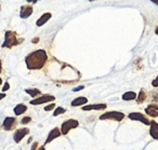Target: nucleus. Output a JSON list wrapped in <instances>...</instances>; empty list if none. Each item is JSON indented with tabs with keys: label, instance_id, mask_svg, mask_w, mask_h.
I'll list each match as a JSON object with an SVG mask.
<instances>
[{
	"label": "nucleus",
	"instance_id": "28",
	"mask_svg": "<svg viewBox=\"0 0 158 150\" xmlns=\"http://www.w3.org/2000/svg\"><path fill=\"white\" fill-rule=\"evenodd\" d=\"M27 2H31V3H36L38 1V0H26Z\"/></svg>",
	"mask_w": 158,
	"mask_h": 150
},
{
	"label": "nucleus",
	"instance_id": "30",
	"mask_svg": "<svg viewBox=\"0 0 158 150\" xmlns=\"http://www.w3.org/2000/svg\"><path fill=\"white\" fill-rule=\"evenodd\" d=\"M6 97V94L5 93H1L0 94V99H2V98H5Z\"/></svg>",
	"mask_w": 158,
	"mask_h": 150
},
{
	"label": "nucleus",
	"instance_id": "13",
	"mask_svg": "<svg viewBox=\"0 0 158 150\" xmlns=\"http://www.w3.org/2000/svg\"><path fill=\"white\" fill-rule=\"evenodd\" d=\"M52 18V14L50 13V12H47V13L42 14L41 16H40V18H38L37 22H36V25H37V27H41L44 26V24H46L47 22H48L50 18Z\"/></svg>",
	"mask_w": 158,
	"mask_h": 150
},
{
	"label": "nucleus",
	"instance_id": "31",
	"mask_svg": "<svg viewBox=\"0 0 158 150\" xmlns=\"http://www.w3.org/2000/svg\"><path fill=\"white\" fill-rule=\"evenodd\" d=\"M38 150H46V148H44V146H41V147H39V148H38Z\"/></svg>",
	"mask_w": 158,
	"mask_h": 150
},
{
	"label": "nucleus",
	"instance_id": "22",
	"mask_svg": "<svg viewBox=\"0 0 158 150\" xmlns=\"http://www.w3.org/2000/svg\"><path fill=\"white\" fill-rule=\"evenodd\" d=\"M54 108H55V104H50V105H48V106L44 107V111H50Z\"/></svg>",
	"mask_w": 158,
	"mask_h": 150
},
{
	"label": "nucleus",
	"instance_id": "1",
	"mask_svg": "<svg viewBox=\"0 0 158 150\" xmlns=\"http://www.w3.org/2000/svg\"><path fill=\"white\" fill-rule=\"evenodd\" d=\"M48 62V54L44 50H36L29 53L25 59V63L29 70H39L44 67Z\"/></svg>",
	"mask_w": 158,
	"mask_h": 150
},
{
	"label": "nucleus",
	"instance_id": "15",
	"mask_svg": "<svg viewBox=\"0 0 158 150\" xmlns=\"http://www.w3.org/2000/svg\"><path fill=\"white\" fill-rule=\"evenodd\" d=\"M87 103H88V98L84 97V96H80V97H77L73 100L72 106L73 107H78V106H80V105H86Z\"/></svg>",
	"mask_w": 158,
	"mask_h": 150
},
{
	"label": "nucleus",
	"instance_id": "21",
	"mask_svg": "<svg viewBox=\"0 0 158 150\" xmlns=\"http://www.w3.org/2000/svg\"><path fill=\"white\" fill-rule=\"evenodd\" d=\"M31 121V118L28 117V116H26V117H24L22 120H21V123L24 124V125H25V124H28Z\"/></svg>",
	"mask_w": 158,
	"mask_h": 150
},
{
	"label": "nucleus",
	"instance_id": "34",
	"mask_svg": "<svg viewBox=\"0 0 158 150\" xmlns=\"http://www.w3.org/2000/svg\"><path fill=\"white\" fill-rule=\"evenodd\" d=\"M88 1H95V0H88Z\"/></svg>",
	"mask_w": 158,
	"mask_h": 150
},
{
	"label": "nucleus",
	"instance_id": "2",
	"mask_svg": "<svg viewBox=\"0 0 158 150\" xmlns=\"http://www.w3.org/2000/svg\"><path fill=\"white\" fill-rule=\"evenodd\" d=\"M20 44V41L18 40V35L16 33L12 30H8L6 31L5 34V41L2 43V48H8L11 49L15 46H19Z\"/></svg>",
	"mask_w": 158,
	"mask_h": 150
},
{
	"label": "nucleus",
	"instance_id": "25",
	"mask_svg": "<svg viewBox=\"0 0 158 150\" xmlns=\"http://www.w3.org/2000/svg\"><path fill=\"white\" fill-rule=\"evenodd\" d=\"M84 89H85L84 85H80V87H76V89H73V91H74V92H77V91H79V90H84Z\"/></svg>",
	"mask_w": 158,
	"mask_h": 150
},
{
	"label": "nucleus",
	"instance_id": "7",
	"mask_svg": "<svg viewBox=\"0 0 158 150\" xmlns=\"http://www.w3.org/2000/svg\"><path fill=\"white\" fill-rule=\"evenodd\" d=\"M129 119L134 120V121H141L145 125H149V122H151L146 116H144L141 112H131L129 115Z\"/></svg>",
	"mask_w": 158,
	"mask_h": 150
},
{
	"label": "nucleus",
	"instance_id": "10",
	"mask_svg": "<svg viewBox=\"0 0 158 150\" xmlns=\"http://www.w3.org/2000/svg\"><path fill=\"white\" fill-rule=\"evenodd\" d=\"M107 105L106 104H92V105H85L82 106V110L88 111V110H104L106 109Z\"/></svg>",
	"mask_w": 158,
	"mask_h": 150
},
{
	"label": "nucleus",
	"instance_id": "26",
	"mask_svg": "<svg viewBox=\"0 0 158 150\" xmlns=\"http://www.w3.org/2000/svg\"><path fill=\"white\" fill-rule=\"evenodd\" d=\"M152 84H153V87H157V79H155V80L153 81V83H152Z\"/></svg>",
	"mask_w": 158,
	"mask_h": 150
},
{
	"label": "nucleus",
	"instance_id": "14",
	"mask_svg": "<svg viewBox=\"0 0 158 150\" xmlns=\"http://www.w3.org/2000/svg\"><path fill=\"white\" fill-rule=\"evenodd\" d=\"M149 125H151L149 134H151V136L153 137L155 140H157L158 139V124H157V122H156L155 120H153V121L149 122Z\"/></svg>",
	"mask_w": 158,
	"mask_h": 150
},
{
	"label": "nucleus",
	"instance_id": "4",
	"mask_svg": "<svg viewBox=\"0 0 158 150\" xmlns=\"http://www.w3.org/2000/svg\"><path fill=\"white\" fill-rule=\"evenodd\" d=\"M79 126V122L75 119H68L66 121L63 122L61 126V134L63 135H67L72 128H76Z\"/></svg>",
	"mask_w": 158,
	"mask_h": 150
},
{
	"label": "nucleus",
	"instance_id": "3",
	"mask_svg": "<svg viewBox=\"0 0 158 150\" xmlns=\"http://www.w3.org/2000/svg\"><path fill=\"white\" fill-rule=\"evenodd\" d=\"M125 119V113L120 111H108L100 117V120H112V121H121Z\"/></svg>",
	"mask_w": 158,
	"mask_h": 150
},
{
	"label": "nucleus",
	"instance_id": "8",
	"mask_svg": "<svg viewBox=\"0 0 158 150\" xmlns=\"http://www.w3.org/2000/svg\"><path fill=\"white\" fill-rule=\"evenodd\" d=\"M29 133V130L27 128H20V130H16L15 133L13 134V139L16 144H19L27 134Z\"/></svg>",
	"mask_w": 158,
	"mask_h": 150
},
{
	"label": "nucleus",
	"instance_id": "33",
	"mask_svg": "<svg viewBox=\"0 0 158 150\" xmlns=\"http://www.w3.org/2000/svg\"><path fill=\"white\" fill-rule=\"evenodd\" d=\"M1 83H2V79L0 78V85H1Z\"/></svg>",
	"mask_w": 158,
	"mask_h": 150
},
{
	"label": "nucleus",
	"instance_id": "20",
	"mask_svg": "<svg viewBox=\"0 0 158 150\" xmlns=\"http://www.w3.org/2000/svg\"><path fill=\"white\" fill-rule=\"evenodd\" d=\"M66 112V109L63 108V107H56V108H54V111H53V116L54 117H57V116L62 115V113Z\"/></svg>",
	"mask_w": 158,
	"mask_h": 150
},
{
	"label": "nucleus",
	"instance_id": "27",
	"mask_svg": "<svg viewBox=\"0 0 158 150\" xmlns=\"http://www.w3.org/2000/svg\"><path fill=\"white\" fill-rule=\"evenodd\" d=\"M2 72V61L0 59V74Z\"/></svg>",
	"mask_w": 158,
	"mask_h": 150
},
{
	"label": "nucleus",
	"instance_id": "32",
	"mask_svg": "<svg viewBox=\"0 0 158 150\" xmlns=\"http://www.w3.org/2000/svg\"><path fill=\"white\" fill-rule=\"evenodd\" d=\"M152 1H153L155 5H158V0H152Z\"/></svg>",
	"mask_w": 158,
	"mask_h": 150
},
{
	"label": "nucleus",
	"instance_id": "29",
	"mask_svg": "<svg viewBox=\"0 0 158 150\" xmlns=\"http://www.w3.org/2000/svg\"><path fill=\"white\" fill-rule=\"evenodd\" d=\"M39 41V38H34L33 39V43H36V42Z\"/></svg>",
	"mask_w": 158,
	"mask_h": 150
},
{
	"label": "nucleus",
	"instance_id": "23",
	"mask_svg": "<svg viewBox=\"0 0 158 150\" xmlns=\"http://www.w3.org/2000/svg\"><path fill=\"white\" fill-rule=\"evenodd\" d=\"M10 89V84L9 82H5V84H3V87H2V92H6L8 91V90Z\"/></svg>",
	"mask_w": 158,
	"mask_h": 150
},
{
	"label": "nucleus",
	"instance_id": "11",
	"mask_svg": "<svg viewBox=\"0 0 158 150\" xmlns=\"http://www.w3.org/2000/svg\"><path fill=\"white\" fill-rule=\"evenodd\" d=\"M145 112H146V115H148L149 117H153V118L158 117V106L156 104L149 105V106H147L146 108H145Z\"/></svg>",
	"mask_w": 158,
	"mask_h": 150
},
{
	"label": "nucleus",
	"instance_id": "18",
	"mask_svg": "<svg viewBox=\"0 0 158 150\" xmlns=\"http://www.w3.org/2000/svg\"><path fill=\"white\" fill-rule=\"evenodd\" d=\"M28 95H31V97H38V96L41 95V91L39 89H26L25 90Z\"/></svg>",
	"mask_w": 158,
	"mask_h": 150
},
{
	"label": "nucleus",
	"instance_id": "9",
	"mask_svg": "<svg viewBox=\"0 0 158 150\" xmlns=\"http://www.w3.org/2000/svg\"><path fill=\"white\" fill-rule=\"evenodd\" d=\"M33 12H34V9H33L31 6H29V5L22 6L21 11H20V18H27L33 14Z\"/></svg>",
	"mask_w": 158,
	"mask_h": 150
},
{
	"label": "nucleus",
	"instance_id": "24",
	"mask_svg": "<svg viewBox=\"0 0 158 150\" xmlns=\"http://www.w3.org/2000/svg\"><path fill=\"white\" fill-rule=\"evenodd\" d=\"M38 143L37 141H35V143L33 144V145H31V150H37V148H38Z\"/></svg>",
	"mask_w": 158,
	"mask_h": 150
},
{
	"label": "nucleus",
	"instance_id": "12",
	"mask_svg": "<svg viewBox=\"0 0 158 150\" xmlns=\"http://www.w3.org/2000/svg\"><path fill=\"white\" fill-rule=\"evenodd\" d=\"M61 131H60L59 128H54L53 130L50 131V133H49L48 137H47V140H46V144H49L51 143V141L53 140V139L57 138L59 136H61Z\"/></svg>",
	"mask_w": 158,
	"mask_h": 150
},
{
	"label": "nucleus",
	"instance_id": "19",
	"mask_svg": "<svg viewBox=\"0 0 158 150\" xmlns=\"http://www.w3.org/2000/svg\"><path fill=\"white\" fill-rule=\"evenodd\" d=\"M135 98H136V94L132 91L126 92V93H123V100H133V99H135Z\"/></svg>",
	"mask_w": 158,
	"mask_h": 150
},
{
	"label": "nucleus",
	"instance_id": "6",
	"mask_svg": "<svg viewBox=\"0 0 158 150\" xmlns=\"http://www.w3.org/2000/svg\"><path fill=\"white\" fill-rule=\"evenodd\" d=\"M16 125H18V121H16V119L13 117H7L3 120L2 128H5L6 131H13L14 128H16Z\"/></svg>",
	"mask_w": 158,
	"mask_h": 150
},
{
	"label": "nucleus",
	"instance_id": "16",
	"mask_svg": "<svg viewBox=\"0 0 158 150\" xmlns=\"http://www.w3.org/2000/svg\"><path fill=\"white\" fill-rule=\"evenodd\" d=\"M26 110H27V106H26V105H24V104H19V105H16V106L14 107V109H13V111H14V113H15V116L23 115V113L26 112Z\"/></svg>",
	"mask_w": 158,
	"mask_h": 150
},
{
	"label": "nucleus",
	"instance_id": "17",
	"mask_svg": "<svg viewBox=\"0 0 158 150\" xmlns=\"http://www.w3.org/2000/svg\"><path fill=\"white\" fill-rule=\"evenodd\" d=\"M147 98V94H146V92L144 91V90H141L140 91V93H139V96L136 95V103L138 104H142V103H144L145 102V99Z\"/></svg>",
	"mask_w": 158,
	"mask_h": 150
},
{
	"label": "nucleus",
	"instance_id": "5",
	"mask_svg": "<svg viewBox=\"0 0 158 150\" xmlns=\"http://www.w3.org/2000/svg\"><path fill=\"white\" fill-rule=\"evenodd\" d=\"M53 100H55V96L50 95V94H44V95H40L38 97H36L35 99H31L29 102V104L34 105V106H37V105L46 104V103L53 102Z\"/></svg>",
	"mask_w": 158,
	"mask_h": 150
}]
</instances>
